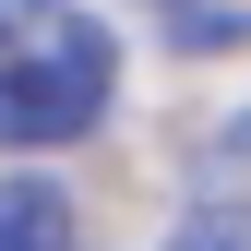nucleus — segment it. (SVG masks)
<instances>
[{"label": "nucleus", "instance_id": "f257e3e1", "mask_svg": "<svg viewBox=\"0 0 251 251\" xmlns=\"http://www.w3.org/2000/svg\"><path fill=\"white\" fill-rule=\"evenodd\" d=\"M0 72H48V84H120V36L84 0H0Z\"/></svg>", "mask_w": 251, "mask_h": 251}, {"label": "nucleus", "instance_id": "f03ea898", "mask_svg": "<svg viewBox=\"0 0 251 251\" xmlns=\"http://www.w3.org/2000/svg\"><path fill=\"white\" fill-rule=\"evenodd\" d=\"M96 120H108V84H48V72H0V144H12V155L84 144Z\"/></svg>", "mask_w": 251, "mask_h": 251}, {"label": "nucleus", "instance_id": "7ed1b4c3", "mask_svg": "<svg viewBox=\"0 0 251 251\" xmlns=\"http://www.w3.org/2000/svg\"><path fill=\"white\" fill-rule=\"evenodd\" d=\"M0 251H72V192L60 179H0Z\"/></svg>", "mask_w": 251, "mask_h": 251}, {"label": "nucleus", "instance_id": "20e7f679", "mask_svg": "<svg viewBox=\"0 0 251 251\" xmlns=\"http://www.w3.org/2000/svg\"><path fill=\"white\" fill-rule=\"evenodd\" d=\"M168 251H251V203H192L168 227Z\"/></svg>", "mask_w": 251, "mask_h": 251}, {"label": "nucleus", "instance_id": "39448f33", "mask_svg": "<svg viewBox=\"0 0 251 251\" xmlns=\"http://www.w3.org/2000/svg\"><path fill=\"white\" fill-rule=\"evenodd\" d=\"M168 12V36H192V48H227L239 36V0H155Z\"/></svg>", "mask_w": 251, "mask_h": 251}]
</instances>
